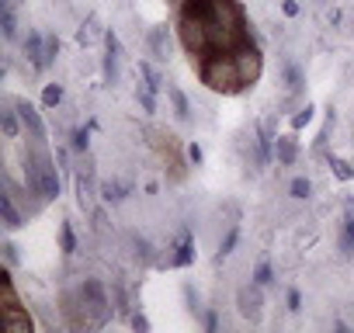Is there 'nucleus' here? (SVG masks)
I'll list each match as a JSON object with an SVG mask.
<instances>
[{"label": "nucleus", "instance_id": "nucleus-5", "mask_svg": "<svg viewBox=\"0 0 354 333\" xmlns=\"http://www.w3.org/2000/svg\"><path fill=\"white\" fill-rule=\"evenodd\" d=\"M261 288L264 285H257V281L236 288V312L250 323H261V316H264V292Z\"/></svg>", "mask_w": 354, "mask_h": 333}, {"label": "nucleus", "instance_id": "nucleus-4", "mask_svg": "<svg viewBox=\"0 0 354 333\" xmlns=\"http://www.w3.org/2000/svg\"><path fill=\"white\" fill-rule=\"evenodd\" d=\"M233 53V59H236V70H240V77H243V84L247 87H254L257 80H261V73H264V53H261V46L254 42V39H243L236 49H230Z\"/></svg>", "mask_w": 354, "mask_h": 333}, {"label": "nucleus", "instance_id": "nucleus-29", "mask_svg": "<svg viewBox=\"0 0 354 333\" xmlns=\"http://www.w3.org/2000/svg\"><path fill=\"white\" fill-rule=\"evenodd\" d=\"M87 146H91V132H87V129H73V132H70V149L87 153Z\"/></svg>", "mask_w": 354, "mask_h": 333}, {"label": "nucleus", "instance_id": "nucleus-11", "mask_svg": "<svg viewBox=\"0 0 354 333\" xmlns=\"http://www.w3.org/2000/svg\"><path fill=\"white\" fill-rule=\"evenodd\" d=\"M167 264H170V267H188V264H195V236H192L188 229H181V236H177L174 254H170Z\"/></svg>", "mask_w": 354, "mask_h": 333}, {"label": "nucleus", "instance_id": "nucleus-38", "mask_svg": "<svg viewBox=\"0 0 354 333\" xmlns=\"http://www.w3.org/2000/svg\"><path fill=\"white\" fill-rule=\"evenodd\" d=\"M299 305H302V295H299V288H292V292H288V309L299 312Z\"/></svg>", "mask_w": 354, "mask_h": 333}, {"label": "nucleus", "instance_id": "nucleus-1", "mask_svg": "<svg viewBox=\"0 0 354 333\" xmlns=\"http://www.w3.org/2000/svg\"><path fill=\"white\" fill-rule=\"evenodd\" d=\"M59 160L49 153L46 142H32L25 149V184L32 191H39L46 202H56L59 198Z\"/></svg>", "mask_w": 354, "mask_h": 333}, {"label": "nucleus", "instance_id": "nucleus-28", "mask_svg": "<svg viewBox=\"0 0 354 333\" xmlns=\"http://www.w3.org/2000/svg\"><path fill=\"white\" fill-rule=\"evenodd\" d=\"M139 77H142V80H146L153 91H163V77H160V73H156L149 63H139Z\"/></svg>", "mask_w": 354, "mask_h": 333}, {"label": "nucleus", "instance_id": "nucleus-30", "mask_svg": "<svg viewBox=\"0 0 354 333\" xmlns=\"http://www.w3.org/2000/svg\"><path fill=\"white\" fill-rule=\"evenodd\" d=\"M288 195H292V198H299V202H302V198H309V195H313L309 178H295V181L288 184Z\"/></svg>", "mask_w": 354, "mask_h": 333}, {"label": "nucleus", "instance_id": "nucleus-7", "mask_svg": "<svg viewBox=\"0 0 354 333\" xmlns=\"http://www.w3.org/2000/svg\"><path fill=\"white\" fill-rule=\"evenodd\" d=\"M15 108H18L21 122H25L28 139H32V142H46V139H49V132H46V122H42V115L35 111V104H32V101H25V97H15Z\"/></svg>", "mask_w": 354, "mask_h": 333}, {"label": "nucleus", "instance_id": "nucleus-34", "mask_svg": "<svg viewBox=\"0 0 354 333\" xmlns=\"http://www.w3.org/2000/svg\"><path fill=\"white\" fill-rule=\"evenodd\" d=\"M129 326H132L136 333H149V319H146L142 312H132V316H129Z\"/></svg>", "mask_w": 354, "mask_h": 333}, {"label": "nucleus", "instance_id": "nucleus-19", "mask_svg": "<svg viewBox=\"0 0 354 333\" xmlns=\"http://www.w3.org/2000/svg\"><path fill=\"white\" fill-rule=\"evenodd\" d=\"M149 49H153L156 59H167L170 56V32L167 28H153L149 32Z\"/></svg>", "mask_w": 354, "mask_h": 333}, {"label": "nucleus", "instance_id": "nucleus-25", "mask_svg": "<svg viewBox=\"0 0 354 333\" xmlns=\"http://www.w3.org/2000/svg\"><path fill=\"white\" fill-rule=\"evenodd\" d=\"M59 250H63V254H73V250H77V233H73L70 222L59 226Z\"/></svg>", "mask_w": 354, "mask_h": 333}, {"label": "nucleus", "instance_id": "nucleus-24", "mask_svg": "<svg viewBox=\"0 0 354 333\" xmlns=\"http://www.w3.org/2000/svg\"><path fill=\"white\" fill-rule=\"evenodd\" d=\"M313 118H316V108H313V104L306 101V104H302V108H299V111L292 115V129L299 132V129H306V125H309Z\"/></svg>", "mask_w": 354, "mask_h": 333}, {"label": "nucleus", "instance_id": "nucleus-20", "mask_svg": "<svg viewBox=\"0 0 354 333\" xmlns=\"http://www.w3.org/2000/svg\"><path fill=\"white\" fill-rule=\"evenodd\" d=\"M0 35H4L8 42H15V39H18V11L0 8Z\"/></svg>", "mask_w": 354, "mask_h": 333}, {"label": "nucleus", "instance_id": "nucleus-8", "mask_svg": "<svg viewBox=\"0 0 354 333\" xmlns=\"http://www.w3.org/2000/svg\"><path fill=\"white\" fill-rule=\"evenodd\" d=\"M97 195H101V184H94V171H91V166L77 171V205H80L84 212H94Z\"/></svg>", "mask_w": 354, "mask_h": 333}, {"label": "nucleus", "instance_id": "nucleus-40", "mask_svg": "<svg viewBox=\"0 0 354 333\" xmlns=\"http://www.w3.org/2000/svg\"><path fill=\"white\" fill-rule=\"evenodd\" d=\"M281 11H285L288 18H295V15H299V4H295V0H281Z\"/></svg>", "mask_w": 354, "mask_h": 333}, {"label": "nucleus", "instance_id": "nucleus-41", "mask_svg": "<svg viewBox=\"0 0 354 333\" xmlns=\"http://www.w3.org/2000/svg\"><path fill=\"white\" fill-rule=\"evenodd\" d=\"M216 326H219V316L209 312V316H205V330H216Z\"/></svg>", "mask_w": 354, "mask_h": 333}, {"label": "nucleus", "instance_id": "nucleus-15", "mask_svg": "<svg viewBox=\"0 0 354 333\" xmlns=\"http://www.w3.org/2000/svg\"><path fill=\"white\" fill-rule=\"evenodd\" d=\"M340 254L344 257H354V209L344 212V222H340Z\"/></svg>", "mask_w": 354, "mask_h": 333}, {"label": "nucleus", "instance_id": "nucleus-12", "mask_svg": "<svg viewBox=\"0 0 354 333\" xmlns=\"http://www.w3.org/2000/svg\"><path fill=\"white\" fill-rule=\"evenodd\" d=\"M0 129H4L8 139H18L21 129H25V122H21V115H18V108H15V97H8L4 108H0Z\"/></svg>", "mask_w": 354, "mask_h": 333}, {"label": "nucleus", "instance_id": "nucleus-33", "mask_svg": "<svg viewBox=\"0 0 354 333\" xmlns=\"http://www.w3.org/2000/svg\"><path fill=\"white\" fill-rule=\"evenodd\" d=\"M254 281H257V285H271V281H274V271H271V264H268V260H264V264H257Z\"/></svg>", "mask_w": 354, "mask_h": 333}, {"label": "nucleus", "instance_id": "nucleus-13", "mask_svg": "<svg viewBox=\"0 0 354 333\" xmlns=\"http://www.w3.org/2000/svg\"><path fill=\"white\" fill-rule=\"evenodd\" d=\"M274 156H278L281 166H292L299 160V139L295 135H278L274 139Z\"/></svg>", "mask_w": 354, "mask_h": 333}, {"label": "nucleus", "instance_id": "nucleus-14", "mask_svg": "<svg viewBox=\"0 0 354 333\" xmlns=\"http://www.w3.org/2000/svg\"><path fill=\"white\" fill-rule=\"evenodd\" d=\"M129 195H132V184H129V181H104V184H101V198H104L108 205H122Z\"/></svg>", "mask_w": 354, "mask_h": 333}, {"label": "nucleus", "instance_id": "nucleus-10", "mask_svg": "<svg viewBox=\"0 0 354 333\" xmlns=\"http://www.w3.org/2000/svg\"><path fill=\"white\" fill-rule=\"evenodd\" d=\"M118 59H122V46L115 32H104V84H118Z\"/></svg>", "mask_w": 354, "mask_h": 333}, {"label": "nucleus", "instance_id": "nucleus-9", "mask_svg": "<svg viewBox=\"0 0 354 333\" xmlns=\"http://www.w3.org/2000/svg\"><path fill=\"white\" fill-rule=\"evenodd\" d=\"M0 222H4V229H21L25 226V216H21V209H18V198L0 184Z\"/></svg>", "mask_w": 354, "mask_h": 333}, {"label": "nucleus", "instance_id": "nucleus-16", "mask_svg": "<svg viewBox=\"0 0 354 333\" xmlns=\"http://www.w3.org/2000/svg\"><path fill=\"white\" fill-rule=\"evenodd\" d=\"M42 53H46V35L28 32V39H25V56H28V63H32L35 70H42Z\"/></svg>", "mask_w": 354, "mask_h": 333}, {"label": "nucleus", "instance_id": "nucleus-2", "mask_svg": "<svg viewBox=\"0 0 354 333\" xmlns=\"http://www.w3.org/2000/svg\"><path fill=\"white\" fill-rule=\"evenodd\" d=\"M198 80H202L212 94H226V97L247 91V84H243V77H240V70H236L233 53H219V49L198 59Z\"/></svg>", "mask_w": 354, "mask_h": 333}, {"label": "nucleus", "instance_id": "nucleus-6", "mask_svg": "<svg viewBox=\"0 0 354 333\" xmlns=\"http://www.w3.org/2000/svg\"><path fill=\"white\" fill-rule=\"evenodd\" d=\"M0 330L4 333H35V319L28 309H21V302L0 309Z\"/></svg>", "mask_w": 354, "mask_h": 333}, {"label": "nucleus", "instance_id": "nucleus-36", "mask_svg": "<svg viewBox=\"0 0 354 333\" xmlns=\"http://www.w3.org/2000/svg\"><path fill=\"white\" fill-rule=\"evenodd\" d=\"M132 243H136V257L139 260H153V247L146 240H132Z\"/></svg>", "mask_w": 354, "mask_h": 333}, {"label": "nucleus", "instance_id": "nucleus-39", "mask_svg": "<svg viewBox=\"0 0 354 333\" xmlns=\"http://www.w3.org/2000/svg\"><path fill=\"white\" fill-rule=\"evenodd\" d=\"M56 160H59V171H70V153H66L63 146L56 149Z\"/></svg>", "mask_w": 354, "mask_h": 333}, {"label": "nucleus", "instance_id": "nucleus-27", "mask_svg": "<svg viewBox=\"0 0 354 333\" xmlns=\"http://www.w3.org/2000/svg\"><path fill=\"white\" fill-rule=\"evenodd\" d=\"M240 243V229L233 226L230 233H226V240H223V247H219V254H216V264H223V257H230L233 254V247Z\"/></svg>", "mask_w": 354, "mask_h": 333}, {"label": "nucleus", "instance_id": "nucleus-26", "mask_svg": "<svg viewBox=\"0 0 354 333\" xmlns=\"http://www.w3.org/2000/svg\"><path fill=\"white\" fill-rule=\"evenodd\" d=\"M59 56V39L56 35H46V53H42V70H49Z\"/></svg>", "mask_w": 354, "mask_h": 333}, {"label": "nucleus", "instance_id": "nucleus-21", "mask_svg": "<svg viewBox=\"0 0 354 333\" xmlns=\"http://www.w3.org/2000/svg\"><path fill=\"white\" fill-rule=\"evenodd\" d=\"M326 163H330V171H333V178L337 181H354V166L347 163V160H340V156H326Z\"/></svg>", "mask_w": 354, "mask_h": 333}, {"label": "nucleus", "instance_id": "nucleus-18", "mask_svg": "<svg viewBox=\"0 0 354 333\" xmlns=\"http://www.w3.org/2000/svg\"><path fill=\"white\" fill-rule=\"evenodd\" d=\"M97 39H104V32H101V21L91 15V18L77 28V42H80V46H94Z\"/></svg>", "mask_w": 354, "mask_h": 333}, {"label": "nucleus", "instance_id": "nucleus-32", "mask_svg": "<svg viewBox=\"0 0 354 333\" xmlns=\"http://www.w3.org/2000/svg\"><path fill=\"white\" fill-rule=\"evenodd\" d=\"M0 254H4V264H8V267H18V264H21V257H18V247H15L11 240H4V243H0Z\"/></svg>", "mask_w": 354, "mask_h": 333}, {"label": "nucleus", "instance_id": "nucleus-22", "mask_svg": "<svg viewBox=\"0 0 354 333\" xmlns=\"http://www.w3.org/2000/svg\"><path fill=\"white\" fill-rule=\"evenodd\" d=\"M285 87H288L292 97H299L306 91V80H302V70L299 66H285Z\"/></svg>", "mask_w": 354, "mask_h": 333}, {"label": "nucleus", "instance_id": "nucleus-3", "mask_svg": "<svg viewBox=\"0 0 354 333\" xmlns=\"http://www.w3.org/2000/svg\"><path fill=\"white\" fill-rule=\"evenodd\" d=\"M111 298L104 292V285L97 278H84L80 288H77V302L70 309H77V326H87V330H101L108 319H111Z\"/></svg>", "mask_w": 354, "mask_h": 333}, {"label": "nucleus", "instance_id": "nucleus-42", "mask_svg": "<svg viewBox=\"0 0 354 333\" xmlns=\"http://www.w3.org/2000/svg\"><path fill=\"white\" fill-rule=\"evenodd\" d=\"M18 4L21 0H0V8H11V11H18Z\"/></svg>", "mask_w": 354, "mask_h": 333}, {"label": "nucleus", "instance_id": "nucleus-23", "mask_svg": "<svg viewBox=\"0 0 354 333\" xmlns=\"http://www.w3.org/2000/svg\"><path fill=\"white\" fill-rule=\"evenodd\" d=\"M136 97H139V104H142V111H146V115H153V111H156V91H153L146 80L136 87Z\"/></svg>", "mask_w": 354, "mask_h": 333}, {"label": "nucleus", "instance_id": "nucleus-35", "mask_svg": "<svg viewBox=\"0 0 354 333\" xmlns=\"http://www.w3.org/2000/svg\"><path fill=\"white\" fill-rule=\"evenodd\" d=\"M185 153H188V160H192L195 166H202V160H205V153H202V146H198V142H188V146H185Z\"/></svg>", "mask_w": 354, "mask_h": 333}, {"label": "nucleus", "instance_id": "nucleus-37", "mask_svg": "<svg viewBox=\"0 0 354 333\" xmlns=\"http://www.w3.org/2000/svg\"><path fill=\"white\" fill-rule=\"evenodd\" d=\"M185 298H188V309L198 312V292H192V285H185Z\"/></svg>", "mask_w": 354, "mask_h": 333}, {"label": "nucleus", "instance_id": "nucleus-17", "mask_svg": "<svg viewBox=\"0 0 354 333\" xmlns=\"http://www.w3.org/2000/svg\"><path fill=\"white\" fill-rule=\"evenodd\" d=\"M167 97H170V104H174V115H177V118H181V122H188V118H192V104H188V97H185V91H181V87L167 84Z\"/></svg>", "mask_w": 354, "mask_h": 333}, {"label": "nucleus", "instance_id": "nucleus-31", "mask_svg": "<svg viewBox=\"0 0 354 333\" xmlns=\"http://www.w3.org/2000/svg\"><path fill=\"white\" fill-rule=\"evenodd\" d=\"M63 101V87L59 84H46V91H42V104L46 108H56Z\"/></svg>", "mask_w": 354, "mask_h": 333}]
</instances>
